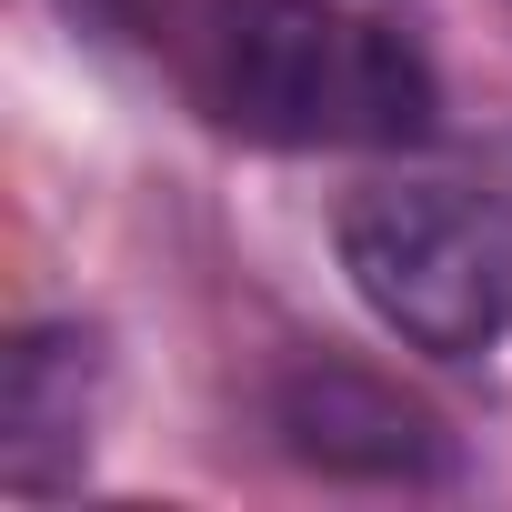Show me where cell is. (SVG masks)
I'll list each match as a JSON object with an SVG mask.
<instances>
[{
	"instance_id": "cell-1",
	"label": "cell",
	"mask_w": 512,
	"mask_h": 512,
	"mask_svg": "<svg viewBox=\"0 0 512 512\" xmlns=\"http://www.w3.org/2000/svg\"><path fill=\"white\" fill-rule=\"evenodd\" d=\"M191 91L272 151H412L442 111L432 61L352 0H201Z\"/></svg>"
},
{
	"instance_id": "cell-2",
	"label": "cell",
	"mask_w": 512,
	"mask_h": 512,
	"mask_svg": "<svg viewBox=\"0 0 512 512\" xmlns=\"http://www.w3.org/2000/svg\"><path fill=\"white\" fill-rule=\"evenodd\" d=\"M342 272L392 342L472 362L512 332V191L442 171L372 181L342 201Z\"/></svg>"
},
{
	"instance_id": "cell-3",
	"label": "cell",
	"mask_w": 512,
	"mask_h": 512,
	"mask_svg": "<svg viewBox=\"0 0 512 512\" xmlns=\"http://www.w3.org/2000/svg\"><path fill=\"white\" fill-rule=\"evenodd\" d=\"M272 432H282L312 472H332V482H442V472H452L442 422H432L412 392H392L382 372L332 362V352H312V362L282 372Z\"/></svg>"
},
{
	"instance_id": "cell-4",
	"label": "cell",
	"mask_w": 512,
	"mask_h": 512,
	"mask_svg": "<svg viewBox=\"0 0 512 512\" xmlns=\"http://www.w3.org/2000/svg\"><path fill=\"white\" fill-rule=\"evenodd\" d=\"M101 332L41 322L11 342V382H0V482L11 492H61L91 452L101 422Z\"/></svg>"
}]
</instances>
